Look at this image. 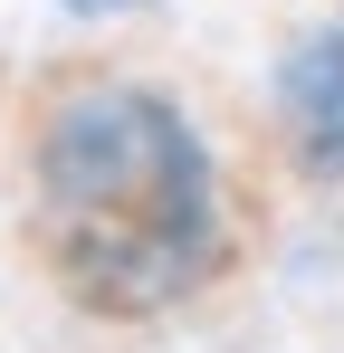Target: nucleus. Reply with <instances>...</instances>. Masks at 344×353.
<instances>
[{
	"instance_id": "nucleus-1",
	"label": "nucleus",
	"mask_w": 344,
	"mask_h": 353,
	"mask_svg": "<svg viewBox=\"0 0 344 353\" xmlns=\"http://www.w3.org/2000/svg\"><path fill=\"white\" fill-rule=\"evenodd\" d=\"M29 258L96 325H163L239 268V201L211 124L134 67H57L19 105Z\"/></svg>"
},
{
	"instance_id": "nucleus-2",
	"label": "nucleus",
	"mask_w": 344,
	"mask_h": 353,
	"mask_svg": "<svg viewBox=\"0 0 344 353\" xmlns=\"http://www.w3.org/2000/svg\"><path fill=\"white\" fill-rule=\"evenodd\" d=\"M268 115H278L287 163L306 181H325V191H344V19H316L278 48Z\"/></svg>"
},
{
	"instance_id": "nucleus-3",
	"label": "nucleus",
	"mask_w": 344,
	"mask_h": 353,
	"mask_svg": "<svg viewBox=\"0 0 344 353\" xmlns=\"http://www.w3.org/2000/svg\"><path fill=\"white\" fill-rule=\"evenodd\" d=\"M67 19H134V10H153V0H57Z\"/></svg>"
}]
</instances>
